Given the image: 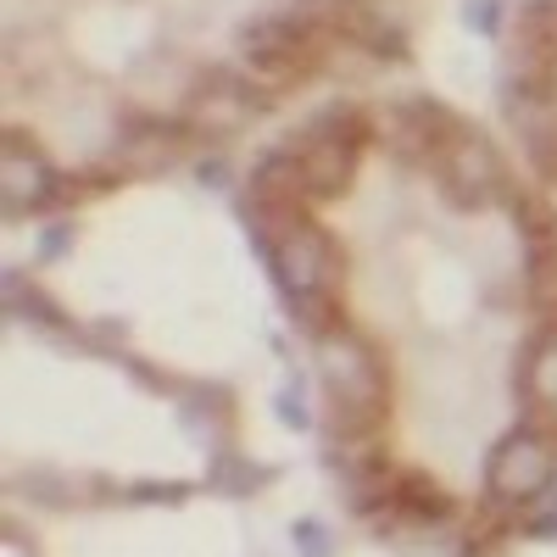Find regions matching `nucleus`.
<instances>
[{
    "label": "nucleus",
    "mask_w": 557,
    "mask_h": 557,
    "mask_svg": "<svg viewBox=\"0 0 557 557\" xmlns=\"http://www.w3.org/2000/svg\"><path fill=\"white\" fill-rule=\"evenodd\" d=\"M318 368H323V396H330L335 424L362 435V424L374 418V401H380V368L368 357V346L335 330L318 341Z\"/></svg>",
    "instance_id": "1"
},
{
    "label": "nucleus",
    "mask_w": 557,
    "mask_h": 557,
    "mask_svg": "<svg viewBox=\"0 0 557 557\" xmlns=\"http://www.w3.org/2000/svg\"><path fill=\"white\" fill-rule=\"evenodd\" d=\"M273 273L278 285H285L290 301H312V296H330V278H335V246L318 235L312 223L290 228V235H278L273 246Z\"/></svg>",
    "instance_id": "2"
},
{
    "label": "nucleus",
    "mask_w": 557,
    "mask_h": 557,
    "mask_svg": "<svg viewBox=\"0 0 557 557\" xmlns=\"http://www.w3.org/2000/svg\"><path fill=\"white\" fill-rule=\"evenodd\" d=\"M318 51H323V23H312V17H268L246 34V57L278 78L312 67Z\"/></svg>",
    "instance_id": "3"
},
{
    "label": "nucleus",
    "mask_w": 557,
    "mask_h": 557,
    "mask_svg": "<svg viewBox=\"0 0 557 557\" xmlns=\"http://www.w3.org/2000/svg\"><path fill=\"white\" fill-rule=\"evenodd\" d=\"M552 485V446L546 435L535 430H519V435H507L491 457V491L502 502H530Z\"/></svg>",
    "instance_id": "4"
},
{
    "label": "nucleus",
    "mask_w": 557,
    "mask_h": 557,
    "mask_svg": "<svg viewBox=\"0 0 557 557\" xmlns=\"http://www.w3.org/2000/svg\"><path fill=\"white\" fill-rule=\"evenodd\" d=\"M251 112H257V96H251L240 78H223V73L201 89V101H196V117L201 123H240Z\"/></svg>",
    "instance_id": "5"
},
{
    "label": "nucleus",
    "mask_w": 557,
    "mask_h": 557,
    "mask_svg": "<svg viewBox=\"0 0 557 557\" xmlns=\"http://www.w3.org/2000/svg\"><path fill=\"white\" fill-rule=\"evenodd\" d=\"M45 196H51V168L28 157H7V207H39Z\"/></svg>",
    "instance_id": "6"
},
{
    "label": "nucleus",
    "mask_w": 557,
    "mask_h": 557,
    "mask_svg": "<svg viewBox=\"0 0 557 557\" xmlns=\"http://www.w3.org/2000/svg\"><path fill=\"white\" fill-rule=\"evenodd\" d=\"M530 385L557 401V335L535 341V351H530Z\"/></svg>",
    "instance_id": "7"
}]
</instances>
